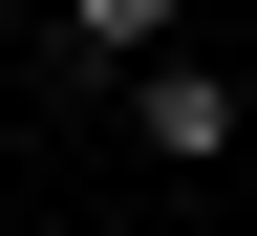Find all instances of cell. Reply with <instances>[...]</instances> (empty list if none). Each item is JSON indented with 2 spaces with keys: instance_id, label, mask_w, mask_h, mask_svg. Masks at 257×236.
<instances>
[{
  "instance_id": "obj_2",
  "label": "cell",
  "mask_w": 257,
  "mask_h": 236,
  "mask_svg": "<svg viewBox=\"0 0 257 236\" xmlns=\"http://www.w3.org/2000/svg\"><path fill=\"white\" fill-rule=\"evenodd\" d=\"M43 43L86 64V86H150V64L193 43V0H43Z\"/></svg>"
},
{
  "instance_id": "obj_1",
  "label": "cell",
  "mask_w": 257,
  "mask_h": 236,
  "mask_svg": "<svg viewBox=\"0 0 257 236\" xmlns=\"http://www.w3.org/2000/svg\"><path fill=\"white\" fill-rule=\"evenodd\" d=\"M236 129H257V64H214V43H172L128 86V150H150V172H236Z\"/></svg>"
}]
</instances>
